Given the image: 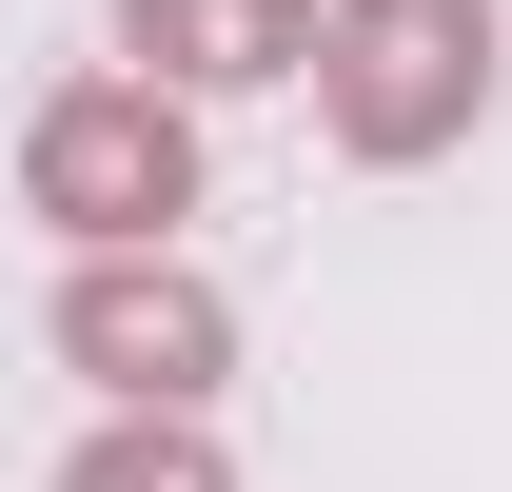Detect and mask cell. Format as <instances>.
<instances>
[{
  "mask_svg": "<svg viewBox=\"0 0 512 492\" xmlns=\"http://www.w3.org/2000/svg\"><path fill=\"white\" fill-rule=\"evenodd\" d=\"M20 178H40V217H60V237H158V217L197 197V138H178V99H158V79H79L60 119L20 138Z\"/></svg>",
  "mask_w": 512,
  "mask_h": 492,
  "instance_id": "6da1fadb",
  "label": "cell"
},
{
  "mask_svg": "<svg viewBox=\"0 0 512 492\" xmlns=\"http://www.w3.org/2000/svg\"><path fill=\"white\" fill-rule=\"evenodd\" d=\"M493 99V0H355V40H335V119L375 138V158H414L434 119H473Z\"/></svg>",
  "mask_w": 512,
  "mask_h": 492,
  "instance_id": "7a4b0ae2",
  "label": "cell"
},
{
  "mask_svg": "<svg viewBox=\"0 0 512 492\" xmlns=\"http://www.w3.org/2000/svg\"><path fill=\"white\" fill-rule=\"evenodd\" d=\"M60 355L99 374V394H138V414H178V394H217L237 315L197 296V276H138V256H99V276L60 296Z\"/></svg>",
  "mask_w": 512,
  "mask_h": 492,
  "instance_id": "3957f363",
  "label": "cell"
},
{
  "mask_svg": "<svg viewBox=\"0 0 512 492\" xmlns=\"http://www.w3.org/2000/svg\"><path fill=\"white\" fill-rule=\"evenodd\" d=\"M138 79H178V99H237V79L296 60V0H119Z\"/></svg>",
  "mask_w": 512,
  "mask_h": 492,
  "instance_id": "277c9868",
  "label": "cell"
},
{
  "mask_svg": "<svg viewBox=\"0 0 512 492\" xmlns=\"http://www.w3.org/2000/svg\"><path fill=\"white\" fill-rule=\"evenodd\" d=\"M60 492H217V453H197V433H99Z\"/></svg>",
  "mask_w": 512,
  "mask_h": 492,
  "instance_id": "5b68a950",
  "label": "cell"
}]
</instances>
